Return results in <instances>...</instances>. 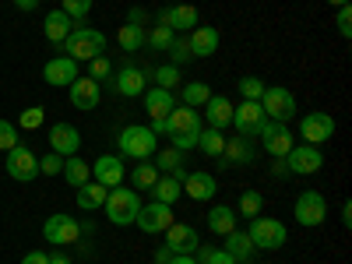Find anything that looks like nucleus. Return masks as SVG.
Instances as JSON below:
<instances>
[{"label":"nucleus","mask_w":352,"mask_h":264,"mask_svg":"<svg viewBox=\"0 0 352 264\" xmlns=\"http://www.w3.org/2000/svg\"><path fill=\"white\" fill-rule=\"evenodd\" d=\"M166 138H169V144L176 152H190V148H197V134L204 131L201 127V113L197 109H190V106H180L176 102L173 106V113L166 116Z\"/></svg>","instance_id":"f257e3e1"},{"label":"nucleus","mask_w":352,"mask_h":264,"mask_svg":"<svg viewBox=\"0 0 352 264\" xmlns=\"http://www.w3.org/2000/svg\"><path fill=\"white\" fill-rule=\"evenodd\" d=\"M159 152V138L152 134V127H141V124H131L116 134V155L120 159H152Z\"/></svg>","instance_id":"f03ea898"},{"label":"nucleus","mask_w":352,"mask_h":264,"mask_svg":"<svg viewBox=\"0 0 352 264\" xmlns=\"http://www.w3.org/2000/svg\"><path fill=\"white\" fill-rule=\"evenodd\" d=\"M138 212H141V197H138L134 187H124L120 184V187H113L106 194V219L113 226H134Z\"/></svg>","instance_id":"7ed1b4c3"},{"label":"nucleus","mask_w":352,"mask_h":264,"mask_svg":"<svg viewBox=\"0 0 352 264\" xmlns=\"http://www.w3.org/2000/svg\"><path fill=\"white\" fill-rule=\"evenodd\" d=\"M64 50L67 56L78 64V60H96V56L106 53V36L99 32V28H78L74 25V32L64 39Z\"/></svg>","instance_id":"20e7f679"},{"label":"nucleus","mask_w":352,"mask_h":264,"mask_svg":"<svg viewBox=\"0 0 352 264\" xmlns=\"http://www.w3.org/2000/svg\"><path fill=\"white\" fill-rule=\"evenodd\" d=\"M247 236H250L254 250H278V247H285V240H289V229H285L278 219H261V215H254L250 226H247Z\"/></svg>","instance_id":"39448f33"},{"label":"nucleus","mask_w":352,"mask_h":264,"mask_svg":"<svg viewBox=\"0 0 352 264\" xmlns=\"http://www.w3.org/2000/svg\"><path fill=\"white\" fill-rule=\"evenodd\" d=\"M257 102H261V109H264V116H268V120L289 124L292 116H296V96H292L289 88H282V85H268Z\"/></svg>","instance_id":"423d86ee"},{"label":"nucleus","mask_w":352,"mask_h":264,"mask_svg":"<svg viewBox=\"0 0 352 264\" xmlns=\"http://www.w3.org/2000/svg\"><path fill=\"white\" fill-rule=\"evenodd\" d=\"M4 169H8L11 180L28 184V180H36V176H39V155L28 148V144H14V148L8 152V159H4Z\"/></svg>","instance_id":"0eeeda50"},{"label":"nucleus","mask_w":352,"mask_h":264,"mask_svg":"<svg viewBox=\"0 0 352 264\" xmlns=\"http://www.w3.org/2000/svg\"><path fill=\"white\" fill-rule=\"evenodd\" d=\"M257 138H261V148L268 152L272 159H285L289 148L296 144V134L289 131V124H278V120H268V124L261 127Z\"/></svg>","instance_id":"6e6552de"},{"label":"nucleus","mask_w":352,"mask_h":264,"mask_svg":"<svg viewBox=\"0 0 352 264\" xmlns=\"http://www.w3.org/2000/svg\"><path fill=\"white\" fill-rule=\"evenodd\" d=\"M292 215H296V222H300L303 229L320 226V222L328 219V201H324V194H320V190H303V194L296 197V208H292Z\"/></svg>","instance_id":"1a4fd4ad"},{"label":"nucleus","mask_w":352,"mask_h":264,"mask_svg":"<svg viewBox=\"0 0 352 264\" xmlns=\"http://www.w3.org/2000/svg\"><path fill=\"white\" fill-rule=\"evenodd\" d=\"M285 166H289L292 176H314V173H320V166H324V155H320L317 144L303 141V144H292V148H289Z\"/></svg>","instance_id":"9d476101"},{"label":"nucleus","mask_w":352,"mask_h":264,"mask_svg":"<svg viewBox=\"0 0 352 264\" xmlns=\"http://www.w3.org/2000/svg\"><path fill=\"white\" fill-rule=\"evenodd\" d=\"M173 222H176L173 204H162V201L141 204V212H138V219H134V226H138L141 232H148V236H155V232H166Z\"/></svg>","instance_id":"9b49d317"},{"label":"nucleus","mask_w":352,"mask_h":264,"mask_svg":"<svg viewBox=\"0 0 352 264\" xmlns=\"http://www.w3.org/2000/svg\"><path fill=\"white\" fill-rule=\"evenodd\" d=\"M232 127H236V134H243V138H254V134H261V127L268 124V116H264V109H261V102H254V99H243L240 106H232V120H229Z\"/></svg>","instance_id":"f8f14e48"},{"label":"nucleus","mask_w":352,"mask_h":264,"mask_svg":"<svg viewBox=\"0 0 352 264\" xmlns=\"http://www.w3.org/2000/svg\"><path fill=\"white\" fill-rule=\"evenodd\" d=\"M43 236L53 243V247H71V243H78V236H81V226H78V219H71V215H50L46 222H43Z\"/></svg>","instance_id":"ddd939ff"},{"label":"nucleus","mask_w":352,"mask_h":264,"mask_svg":"<svg viewBox=\"0 0 352 264\" xmlns=\"http://www.w3.org/2000/svg\"><path fill=\"white\" fill-rule=\"evenodd\" d=\"M92 180L102 184L106 190L120 187V184L127 180V166H124V159H120V155H99V159L92 162Z\"/></svg>","instance_id":"4468645a"},{"label":"nucleus","mask_w":352,"mask_h":264,"mask_svg":"<svg viewBox=\"0 0 352 264\" xmlns=\"http://www.w3.org/2000/svg\"><path fill=\"white\" fill-rule=\"evenodd\" d=\"M300 134H303V141H307V144H317V148H320L324 141H331V138H335V120H331V113H320V109L307 113V116H303Z\"/></svg>","instance_id":"2eb2a0df"},{"label":"nucleus","mask_w":352,"mask_h":264,"mask_svg":"<svg viewBox=\"0 0 352 264\" xmlns=\"http://www.w3.org/2000/svg\"><path fill=\"white\" fill-rule=\"evenodd\" d=\"M155 21L166 25V28H173V32H190V28L201 25V14H197L194 4H173V8H162L155 14Z\"/></svg>","instance_id":"dca6fc26"},{"label":"nucleus","mask_w":352,"mask_h":264,"mask_svg":"<svg viewBox=\"0 0 352 264\" xmlns=\"http://www.w3.org/2000/svg\"><path fill=\"white\" fill-rule=\"evenodd\" d=\"M254 155H257V148L250 144V138L232 134V138H226V148H222V155H219V166H226V169H232V166H250Z\"/></svg>","instance_id":"f3484780"},{"label":"nucleus","mask_w":352,"mask_h":264,"mask_svg":"<svg viewBox=\"0 0 352 264\" xmlns=\"http://www.w3.org/2000/svg\"><path fill=\"white\" fill-rule=\"evenodd\" d=\"M166 247L169 254H194L201 247V236H197V229L187 226V222H173L166 229Z\"/></svg>","instance_id":"a211bd4d"},{"label":"nucleus","mask_w":352,"mask_h":264,"mask_svg":"<svg viewBox=\"0 0 352 264\" xmlns=\"http://www.w3.org/2000/svg\"><path fill=\"white\" fill-rule=\"evenodd\" d=\"M43 78L53 88H71L74 78H81V74H78V64L71 60V56H53V60L43 67Z\"/></svg>","instance_id":"6ab92c4d"},{"label":"nucleus","mask_w":352,"mask_h":264,"mask_svg":"<svg viewBox=\"0 0 352 264\" xmlns=\"http://www.w3.org/2000/svg\"><path fill=\"white\" fill-rule=\"evenodd\" d=\"M78 148H81V134L71 124H53L50 127V152L67 159V155H78Z\"/></svg>","instance_id":"aec40b11"},{"label":"nucleus","mask_w":352,"mask_h":264,"mask_svg":"<svg viewBox=\"0 0 352 264\" xmlns=\"http://www.w3.org/2000/svg\"><path fill=\"white\" fill-rule=\"evenodd\" d=\"M67 92H71V102L78 109H96L99 99H102V88H99L96 78H74V85L67 88Z\"/></svg>","instance_id":"412c9836"},{"label":"nucleus","mask_w":352,"mask_h":264,"mask_svg":"<svg viewBox=\"0 0 352 264\" xmlns=\"http://www.w3.org/2000/svg\"><path fill=\"white\" fill-rule=\"evenodd\" d=\"M187 46H190V56H212V53L219 50V28H215V25H197V28H190Z\"/></svg>","instance_id":"4be33fe9"},{"label":"nucleus","mask_w":352,"mask_h":264,"mask_svg":"<svg viewBox=\"0 0 352 264\" xmlns=\"http://www.w3.org/2000/svg\"><path fill=\"white\" fill-rule=\"evenodd\" d=\"M173 106H176V96L169 92V88H144V109H148V116L152 120H166V116L173 113Z\"/></svg>","instance_id":"5701e85b"},{"label":"nucleus","mask_w":352,"mask_h":264,"mask_svg":"<svg viewBox=\"0 0 352 264\" xmlns=\"http://www.w3.org/2000/svg\"><path fill=\"white\" fill-rule=\"evenodd\" d=\"M144 71L138 67H124V71H116L113 78V88H116V96H124V99H134V96H144Z\"/></svg>","instance_id":"b1692460"},{"label":"nucleus","mask_w":352,"mask_h":264,"mask_svg":"<svg viewBox=\"0 0 352 264\" xmlns=\"http://www.w3.org/2000/svg\"><path fill=\"white\" fill-rule=\"evenodd\" d=\"M215 190H219V184H215V176H212V173H187L184 194H187L190 201H212Z\"/></svg>","instance_id":"393cba45"},{"label":"nucleus","mask_w":352,"mask_h":264,"mask_svg":"<svg viewBox=\"0 0 352 264\" xmlns=\"http://www.w3.org/2000/svg\"><path fill=\"white\" fill-rule=\"evenodd\" d=\"M74 18L67 14V11H50L46 14V21H43V36L50 39V43H64L71 32H74Z\"/></svg>","instance_id":"a878e982"},{"label":"nucleus","mask_w":352,"mask_h":264,"mask_svg":"<svg viewBox=\"0 0 352 264\" xmlns=\"http://www.w3.org/2000/svg\"><path fill=\"white\" fill-rule=\"evenodd\" d=\"M204 120H208V127H215V131L229 127V120H232V102H229L226 96H212L208 102H204Z\"/></svg>","instance_id":"bb28decb"},{"label":"nucleus","mask_w":352,"mask_h":264,"mask_svg":"<svg viewBox=\"0 0 352 264\" xmlns=\"http://www.w3.org/2000/svg\"><path fill=\"white\" fill-rule=\"evenodd\" d=\"M152 162H155V169L159 173H166V176H176V180H187V169H184V152H176V148H166V152H155L152 155Z\"/></svg>","instance_id":"cd10ccee"},{"label":"nucleus","mask_w":352,"mask_h":264,"mask_svg":"<svg viewBox=\"0 0 352 264\" xmlns=\"http://www.w3.org/2000/svg\"><path fill=\"white\" fill-rule=\"evenodd\" d=\"M180 194H184V184L176 180V176H166V173H159V180L152 184V201L176 204V201H180Z\"/></svg>","instance_id":"c85d7f7f"},{"label":"nucleus","mask_w":352,"mask_h":264,"mask_svg":"<svg viewBox=\"0 0 352 264\" xmlns=\"http://www.w3.org/2000/svg\"><path fill=\"white\" fill-rule=\"evenodd\" d=\"M208 229L215 232V236H229V232L236 229V212H232L229 204H215V208L208 212Z\"/></svg>","instance_id":"c756f323"},{"label":"nucleus","mask_w":352,"mask_h":264,"mask_svg":"<svg viewBox=\"0 0 352 264\" xmlns=\"http://www.w3.org/2000/svg\"><path fill=\"white\" fill-rule=\"evenodd\" d=\"M106 187L102 184H96V180H88V184H81L78 187V208H85V212H96V208H102L106 204Z\"/></svg>","instance_id":"7c9ffc66"},{"label":"nucleus","mask_w":352,"mask_h":264,"mask_svg":"<svg viewBox=\"0 0 352 264\" xmlns=\"http://www.w3.org/2000/svg\"><path fill=\"white\" fill-rule=\"evenodd\" d=\"M60 176H64V180L78 190L81 184H88V180H92V166H88V162H81L78 155H67L64 159V169H60Z\"/></svg>","instance_id":"2f4dec72"},{"label":"nucleus","mask_w":352,"mask_h":264,"mask_svg":"<svg viewBox=\"0 0 352 264\" xmlns=\"http://www.w3.org/2000/svg\"><path fill=\"white\" fill-rule=\"evenodd\" d=\"M222 250H226L232 261H250V257H254V243H250L247 232H240V229H232V232H229Z\"/></svg>","instance_id":"473e14b6"},{"label":"nucleus","mask_w":352,"mask_h":264,"mask_svg":"<svg viewBox=\"0 0 352 264\" xmlns=\"http://www.w3.org/2000/svg\"><path fill=\"white\" fill-rule=\"evenodd\" d=\"M155 180H159L155 162H148V159L134 162V173H131V187H134V190H152V184H155Z\"/></svg>","instance_id":"72a5a7b5"},{"label":"nucleus","mask_w":352,"mask_h":264,"mask_svg":"<svg viewBox=\"0 0 352 264\" xmlns=\"http://www.w3.org/2000/svg\"><path fill=\"white\" fill-rule=\"evenodd\" d=\"M197 148L208 155V159H219L222 155V148H226V134L222 131H215V127H208V131H201L197 134Z\"/></svg>","instance_id":"f704fd0d"},{"label":"nucleus","mask_w":352,"mask_h":264,"mask_svg":"<svg viewBox=\"0 0 352 264\" xmlns=\"http://www.w3.org/2000/svg\"><path fill=\"white\" fill-rule=\"evenodd\" d=\"M208 99H212V88L204 85V81H187V85H184V92H180V102H184V106H190V109L204 106Z\"/></svg>","instance_id":"c9c22d12"},{"label":"nucleus","mask_w":352,"mask_h":264,"mask_svg":"<svg viewBox=\"0 0 352 264\" xmlns=\"http://www.w3.org/2000/svg\"><path fill=\"white\" fill-rule=\"evenodd\" d=\"M116 43H120V50H124V53H134V50H141V46H144V28L127 21V25L120 28V32H116Z\"/></svg>","instance_id":"e433bc0d"},{"label":"nucleus","mask_w":352,"mask_h":264,"mask_svg":"<svg viewBox=\"0 0 352 264\" xmlns=\"http://www.w3.org/2000/svg\"><path fill=\"white\" fill-rule=\"evenodd\" d=\"M173 39H176V32L166 28V25H155L152 32H144V46H152V50H169Z\"/></svg>","instance_id":"4c0bfd02"},{"label":"nucleus","mask_w":352,"mask_h":264,"mask_svg":"<svg viewBox=\"0 0 352 264\" xmlns=\"http://www.w3.org/2000/svg\"><path fill=\"white\" fill-rule=\"evenodd\" d=\"M194 257H197V264H240V261H232L222 247H197Z\"/></svg>","instance_id":"58836bf2"},{"label":"nucleus","mask_w":352,"mask_h":264,"mask_svg":"<svg viewBox=\"0 0 352 264\" xmlns=\"http://www.w3.org/2000/svg\"><path fill=\"white\" fill-rule=\"evenodd\" d=\"M261 208H264V197H261L257 190H243V197H240V215H243V219H254V215H261Z\"/></svg>","instance_id":"ea45409f"},{"label":"nucleus","mask_w":352,"mask_h":264,"mask_svg":"<svg viewBox=\"0 0 352 264\" xmlns=\"http://www.w3.org/2000/svg\"><path fill=\"white\" fill-rule=\"evenodd\" d=\"M236 88H240V96H243V99H254V102H257V99L264 96V88H268V85H264L261 78H254V74H247V78H240Z\"/></svg>","instance_id":"a19ab883"},{"label":"nucleus","mask_w":352,"mask_h":264,"mask_svg":"<svg viewBox=\"0 0 352 264\" xmlns=\"http://www.w3.org/2000/svg\"><path fill=\"white\" fill-rule=\"evenodd\" d=\"M14 144H21V138H18V127H14L11 120H0V152H11Z\"/></svg>","instance_id":"79ce46f5"},{"label":"nucleus","mask_w":352,"mask_h":264,"mask_svg":"<svg viewBox=\"0 0 352 264\" xmlns=\"http://www.w3.org/2000/svg\"><path fill=\"white\" fill-rule=\"evenodd\" d=\"M155 81H159V88H169V92H173V88L180 85V67H173V64L159 67L155 71Z\"/></svg>","instance_id":"37998d69"},{"label":"nucleus","mask_w":352,"mask_h":264,"mask_svg":"<svg viewBox=\"0 0 352 264\" xmlns=\"http://www.w3.org/2000/svg\"><path fill=\"white\" fill-rule=\"evenodd\" d=\"M190 60V46H187V39H173V46H169V64L173 67H180V64H187Z\"/></svg>","instance_id":"c03bdc74"},{"label":"nucleus","mask_w":352,"mask_h":264,"mask_svg":"<svg viewBox=\"0 0 352 264\" xmlns=\"http://www.w3.org/2000/svg\"><path fill=\"white\" fill-rule=\"evenodd\" d=\"M60 169H64V155L46 152V155L39 159V173H46V176H60Z\"/></svg>","instance_id":"a18cd8bd"},{"label":"nucleus","mask_w":352,"mask_h":264,"mask_svg":"<svg viewBox=\"0 0 352 264\" xmlns=\"http://www.w3.org/2000/svg\"><path fill=\"white\" fill-rule=\"evenodd\" d=\"M60 11H67L74 21H81L88 11H92V0H64V8Z\"/></svg>","instance_id":"49530a36"},{"label":"nucleus","mask_w":352,"mask_h":264,"mask_svg":"<svg viewBox=\"0 0 352 264\" xmlns=\"http://www.w3.org/2000/svg\"><path fill=\"white\" fill-rule=\"evenodd\" d=\"M43 120H46V116H43V109H39V106H28V109L21 113V127H25V131L43 127Z\"/></svg>","instance_id":"de8ad7c7"},{"label":"nucleus","mask_w":352,"mask_h":264,"mask_svg":"<svg viewBox=\"0 0 352 264\" xmlns=\"http://www.w3.org/2000/svg\"><path fill=\"white\" fill-rule=\"evenodd\" d=\"M88 64H92L88 78H96V81H102V78H109V74H113V64L106 60V53H102V56H96V60H88Z\"/></svg>","instance_id":"09e8293b"},{"label":"nucleus","mask_w":352,"mask_h":264,"mask_svg":"<svg viewBox=\"0 0 352 264\" xmlns=\"http://www.w3.org/2000/svg\"><path fill=\"white\" fill-rule=\"evenodd\" d=\"M338 32H342V39H352V8L345 4V8H338Z\"/></svg>","instance_id":"8fccbe9b"},{"label":"nucleus","mask_w":352,"mask_h":264,"mask_svg":"<svg viewBox=\"0 0 352 264\" xmlns=\"http://www.w3.org/2000/svg\"><path fill=\"white\" fill-rule=\"evenodd\" d=\"M21 264H50V254H43V250H28V254L21 257Z\"/></svg>","instance_id":"3c124183"},{"label":"nucleus","mask_w":352,"mask_h":264,"mask_svg":"<svg viewBox=\"0 0 352 264\" xmlns=\"http://www.w3.org/2000/svg\"><path fill=\"white\" fill-rule=\"evenodd\" d=\"M272 176H275V180H285V176H292L289 166H285V159H275V162H272Z\"/></svg>","instance_id":"603ef678"},{"label":"nucleus","mask_w":352,"mask_h":264,"mask_svg":"<svg viewBox=\"0 0 352 264\" xmlns=\"http://www.w3.org/2000/svg\"><path fill=\"white\" fill-rule=\"evenodd\" d=\"M166 264H197V257L194 254H173Z\"/></svg>","instance_id":"864d4df0"},{"label":"nucleus","mask_w":352,"mask_h":264,"mask_svg":"<svg viewBox=\"0 0 352 264\" xmlns=\"http://www.w3.org/2000/svg\"><path fill=\"white\" fill-rule=\"evenodd\" d=\"M14 8H18V11H36L39 0H14Z\"/></svg>","instance_id":"5fc2aeb1"},{"label":"nucleus","mask_w":352,"mask_h":264,"mask_svg":"<svg viewBox=\"0 0 352 264\" xmlns=\"http://www.w3.org/2000/svg\"><path fill=\"white\" fill-rule=\"evenodd\" d=\"M127 21H131V25H141V21H144V8H131Z\"/></svg>","instance_id":"6e6d98bb"},{"label":"nucleus","mask_w":352,"mask_h":264,"mask_svg":"<svg viewBox=\"0 0 352 264\" xmlns=\"http://www.w3.org/2000/svg\"><path fill=\"white\" fill-rule=\"evenodd\" d=\"M50 264H74V261H71L64 250H56V254H50Z\"/></svg>","instance_id":"4d7b16f0"},{"label":"nucleus","mask_w":352,"mask_h":264,"mask_svg":"<svg viewBox=\"0 0 352 264\" xmlns=\"http://www.w3.org/2000/svg\"><path fill=\"white\" fill-rule=\"evenodd\" d=\"M342 226H352V201L342 204Z\"/></svg>","instance_id":"13d9d810"},{"label":"nucleus","mask_w":352,"mask_h":264,"mask_svg":"<svg viewBox=\"0 0 352 264\" xmlns=\"http://www.w3.org/2000/svg\"><path fill=\"white\" fill-rule=\"evenodd\" d=\"M169 257H173V254H169V247H159V250H155V264H166Z\"/></svg>","instance_id":"bf43d9fd"},{"label":"nucleus","mask_w":352,"mask_h":264,"mask_svg":"<svg viewBox=\"0 0 352 264\" xmlns=\"http://www.w3.org/2000/svg\"><path fill=\"white\" fill-rule=\"evenodd\" d=\"M331 8H345V4H352V0H328Z\"/></svg>","instance_id":"052dcab7"}]
</instances>
